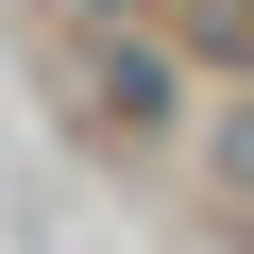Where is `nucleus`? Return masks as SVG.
I'll return each mask as SVG.
<instances>
[{"label": "nucleus", "mask_w": 254, "mask_h": 254, "mask_svg": "<svg viewBox=\"0 0 254 254\" xmlns=\"http://www.w3.org/2000/svg\"><path fill=\"white\" fill-rule=\"evenodd\" d=\"M153 34L187 68H254V0H153Z\"/></svg>", "instance_id": "7ed1b4c3"}, {"label": "nucleus", "mask_w": 254, "mask_h": 254, "mask_svg": "<svg viewBox=\"0 0 254 254\" xmlns=\"http://www.w3.org/2000/svg\"><path fill=\"white\" fill-rule=\"evenodd\" d=\"M51 17H68V34H85V17H153V0H51Z\"/></svg>", "instance_id": "20e7f679"}, {"label": "nucleus", "mask_w": 254, "mask_h": 254, "mask_svg": "<svg viewBox=\"0 0 254 254\" xmlns=\"http://www.w3.org/2000/svg\"><path fill=\"white\" fill-rule=\"evenodd\" d=\"M68 102H85V136H102V153H187V102H203V68H187L153 17H85V51H68Z\"/></svg>", "instance_id": "f257e3e1"}, {"label": "nucleus", "mask_w": 254, "mask_h": 254, "mask_svg": "<svg viewBox=\"0 0 254 254\" xmlns=\"http://www.w3.org/2000/svg\"><path fill=\"white\" fill-rule=\"evenodd\" d=\"M187 153L220 203H254V68H220V102H187Z\"/></svg>", "instance_id": "f03ea898"}]
</instances>
